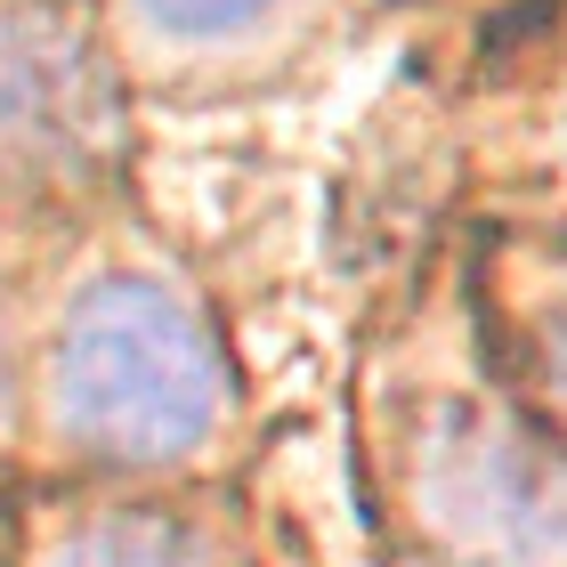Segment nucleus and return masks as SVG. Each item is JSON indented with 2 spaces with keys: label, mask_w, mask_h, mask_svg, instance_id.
Returning a JSON list of instances; mask_svg holds the SVG:
<instances>
[{
  "label": "nucleus",
  "mask_w": 567,
  "mask_h": 567,
  "mask_svg": "<svg viewBox=\"0 0 567 567\" xmlns=\"http://www.w3.org/2000/svg\"><path fill=\"white\" fill-rule=\"evenodd\" d=\"M0 398H9V332H0Z\"/></svg>",
  "instance_id": "obj_7"
},
{
  "label": "nucleus",
  "mask_w": 567,
  "mask_h": 567,
  "mask_svg": "<svg viewBox=\"0 0 567 567\" xmlns=\"http://www.w3.org/2000/svg\"><path fill=\"white\" fill-rule=\"evenodd\" d=\"M446 503L471 527V544L495 551L503 567H567V478L519 454L511 437H462Z\"/></svg>",
  "instance_id": "obj_3"
},
{
  "label": "nucleus",
  "mask_w": 567,
  "mask_h": 567,
  "mask_svg": "<svg viewBox=\"0 0 567 567\" xmlns=\"http://www.w3.org/2000/svg\"><path fill=\"white\" fill-rule=\"evenodd\" d=\"M535 341H544V365H551V381L567 390V260L551 268V300H544V317H535Z\"/></svg>",
  "instance_id": "obj_6"
},
{
  "label": "nucleus",
  "mask_w": 567,
  "mask_h": 567,
  "mask_svg": "<svg viewBox=\"0 0 567 567\" xmlns=\"http://www.w3.org/2000/svg\"><path fill=\"white\" fill-rule=\"evenodd\" d=\"M49 567H212V544L171 511H114V519L73 527Z\"/></svg>",
  "instance_id": "obj_4"
},
{
  "label": "nucleus",
  "mask_w": 567,
  "mask_h": 567,
  "mask_svg": "<svg viewBox=\"0 0 567 567\" xmlns=\"http://www.w3.org/2000/svg\"><path fill=\"white\" fill-rule=\"evenodd\" d=\"M219 349L154 276H106L73 300L58 341V422L90 454L171 462L219 422Z\"/></svg>",
  "instance_id": "obj_1"
},
{
  "label": "nucleus",
  "mask_w": 567,
  "mask_h": 567,
  "mask_svg": "<svg viewBox=\"0 0 567 567\" xmlns=\"http://www.w3.org/2000/svg\"><path fill=\"white\" fill-rule=\"evenodd\" d=\"M122 146L106 33L73 0L0 9V171L17 187H82Z\"/></svg>",
  "instance_id": "obj_2"
},
{
  "label": "nucleus",
  "mask_w": 567,
  "mask_h": 567,
  "mask_svg": "<svg viewBox=\"0 0 567 567\" xmlns=\"http://www.w3.org/2000/svg\"><path fill=\"white\" fill-rule=\"evenodd\" d=\"M138 9H146L154 24H171V33H187V41H212V33L251 24L268 0H138Z\"/></svg>",
  "instance_id": "obj_5"
}]
</instances>
